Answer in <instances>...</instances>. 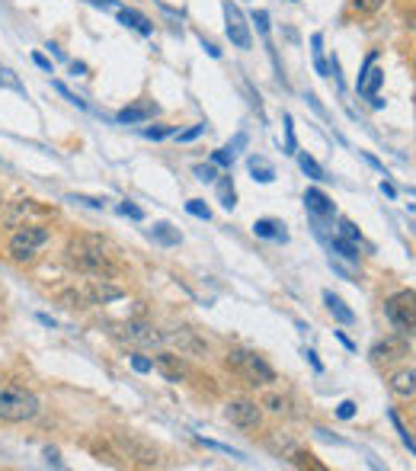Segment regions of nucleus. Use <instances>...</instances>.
Here are the masks:
<instances>
[{"instance_id":"obj_36","label":"nucleus","mask_w":416,"mask_h":471,"mask_svg":"<svg viewBox=\"0 0 416 471\" xmlns=\"http://www.w3.org/2000/svg\"><path fill=\"white\" fill-rule=\"evenodd\" d=\"M285 151H288V154H298V141H294V125H292V116H285Z\"/></svg>"},{"instance_id":"obj_18","label":"nucleus","mask_w":416,"mask_h":471,"mask_svg":"<svg viewBox=\"0 0 416 471\" xmlns=\"http://www.w3.org/2000/svg\"><path fill=\"white\" fill-rule=\"evenodd\" d=\"M253 234H256V238H266V240H282V244L288 240L285 225L275 221V218H259V221H253Z\"/></svg>"},{"instance_id":"obj_34","label":"nucleus","mask_w":416,"mask_h":471,"mask_svg":"<svg viewBox=\"0 0 416 471\" xmlns=\"http://www.w3.org/2000/svg\"><path fill=\"white\" fill-rule=\"evenodd\" d=\"M253 22H256L259 36L269 42V13H266V10H253Z\"/></svg>"},{"instance_id":"obj_29","label":"nucleus","mask_w":416,"mask_h":471,"mask_svg":"<svg viewBox=\"0 0 416 471\" xmlns=\"http://www.w3.org/2000/svg\"><path fill=\"white\" fill-rule=\"evenodd\" d=\"M212 164H215V167L230 170V167H234V151H230V148H218V151H212Z\"/></svg>"},{"instance_id":"obj_35","label":"nucleus","mask_w":416,"mask_h":471,"mask_svg":"<svg viewBox=\"0 0 416 471\" xmlns=\"http://www.w3.org/2000/svg\"><path fill=\"white\" fill-rule=\"evenodd\" d=\"M339 238H346V240H359L362 234H359V228L352 225L349 218H339Z\"/></svg>"},{"instance_id":"obj_14","label":"nucleus","mask_w":416,"mask_h":471,"mask_svg":"<svg viewBox=\"0 0 416 471\" xmlns=\"http://www.w3.org/2000/svg\"><path fill=\"white\" fill-rule=\"evenodd\" d=\"M86 298L90 304H106V302H115V298H122L125 292L119 285H112L109 279H90V285H84Z\"/></svg>"},{"instance_id":"obj_22","label":"nucleus","mask_w":416,"mask_h":471,"mask_svg":"<svg viewBox=\"0 0 416 471\" xmlns=\"http://www.w3.org/2000/svg\"><path fill=\"white\" fill-rule=\"evenodd\" d=\"M247 167H250V174H253V180H256V183H273L275 180V167L266 157H259V154H250Z\"/></svg>"},{"instance_id":"obj_32","label":"nucleus","mask_w":416,"mask_h":471,"mask_svg":"<svg viewBox=\"0 0 416 471\" xmlns=\"http://www.w3.org/2000/svg\"><path fill=\"white\" fill-rule=\"evenodd\" d=\"M51 87H55V90H58V93L65 96V100H67V103H71V106H77V109H86V103H84V100H80V96H77V93H71V90H67V87H65V84H61V80H51Z\"/></svg>"},{"instance_id":"obj_52","label":"nucleus","mask_w":416,"mask_h":471,"mask_svg":"<svg viewBox=\"0 0 416 471\" xmlns=\"http://www.w3.org/2000/svg\"><path fill=\"white\" fill-rule=\"evenodd\" d=\"M45 49H48V51H51V55H55V58H65V55H61V49H58V45H55V42H48V45H45Z\"/></svg>"},{"instance_id":"obj_40","label":"nucleus","mask_w":416,"mask_h":471,"mask_svg":"<svg viewBox=\"0 0 416 471\" xmlns=\"http://www.w3.org/2000/svg\"><path fill=\"white\" fill-rule=\"evenodd\" d=\"M173 135V125H160V129H144V138H151V141H160V138Z\"/></svg>"},{"instance_id":"obj_20","label":"nucleus","mask_w":416,"mask_h":471,"mask_svg":"<svg viewBox=\"0 0 416 471\" xmlns=\"http://www.w3.org/2000/svg\"><path fill=\"white\" fill-rule=\"evenodd\" d=\"M323 304H327V311H330L339 324H352V321H356V311H352L339 295H333V292H323Z\"/></svg>"},{"instance_id":"obj_24","label":"nucleus","mask_w":416,"mask_h":471,"mask_svg":"<svg viewBox=\"0 0 416 471\" xmlns=\"http://www.w3.org/2000/svg\"><path fill=\"white\" fill-rule=\"evenodd\" d=\"M330 250H333V254H339L343 260H349V263H359V247H356V240L333 238L330 240Z\"/></svg>"},{"instance_id":"obj_1","label":"nucleus","mask_w":416,"mask_h":471,"mask_svg":"<svg viewBox=\"0 0 416 471\" xmlns=\"http://www.w3.org/2000/svg\"><path fill=\"white\" fill-rule=\"evenodd\" d=\"M65 257L77 273H86L93 279H112L119 273V266L109 257V244L100 234H77V238H71Z\"/></svg>"},{"instance_id":"obj_23","label":"nucleus","mask_w":416,"mask_h":471,"mask_svg":"<svg viewBox=\"0 0 416 471\" xmlns=\"http://www.w3.org/2000/svg\"><path fill=\"white\" fill-rule=\"evenodd\" d=\"M151 238L157 240V244H164V247H176L183 240V234L176 231L173 225H167V221H160V225H154V231H151Z\"/></svg>"},{"instance_id":"obj_12","label":"nucleus","mask_w":416,"mask_h":471,"mask_svg":"<svg viewBox=\"0 0 416 471\" xmlns=\"http://www.w3.org/2000/svg\"><path fill=\"white\" fill-rule=\"evenodd\" d=\"M157 116V103L154 100H138V103H131V106H125V109H119V122L122 125H135V122H148V119H154Z\"/></svg>"},{"instance_id":"obj_13","label":"nucleus","mask_w":416,"mask_h":471,"mask_svg":"<svg viewBox=\"0 0 416 471\" xmlns=\"http://www.w3.org/2000/svg\"><path fill=\"white\" fill-rule=\"evenodd\" d=\"M154 369L167 378V382H183L186 378V363L176 353H157L154 356Z\"/></svg>"},{"instance_id":"obj_42","label":"nucleus","mask_w":416,"mask_h":471,"mask_svg":"<svg viewBox=\"0 0 416 471\" xmlns=\"http://www.w3.org/2000/svg\"><path fill=\"white\" fill-rule=\"evenodd\" d=\"M352 413H356V401H343V404L337 407V417H339V420H349Z\"/></svg>"},{"instance_id":"obj_44","label":"nucleus","mask_w":416,"mask_h":471,"mask_svg":"<svg viewBox=\"0 0 416 471\" xmlns=\"http://www.w3.org/2000/svg\"><path fill=\"white\" fill-rule=\"evenodd\" d=\"M32 61H36V67H42V71H48V74H51V61L45 58L42 51H32Z\"/></svg>"},{"instance_id":"obj_38","label":"nucleus","mask_w":416,"mask_h":471,"mask_svg":"<svg viewBox=\"0 0 416 471\" xmlns=\"http://www.w3.org/2000/svg\"><path fill=\"white\" fill-rule=\"evenodd\" d=\"M195 176H199V180L202 183H212V180H215V164H195Z\"/></svg>"},{"instance_id":"obj_17","label":"nucleus","mask_w":416,"mask_h":471,"mask_svg":"<svg viewBox=\"0 0 416 471\" xmlns=\"http://www.w3.org/2000/svg\"><path fill=\"white\" fill-rule=\"evenodd\" d=\"M119 22H122V26H129V30H135V32H141V36H154V22L148 20L144 13H138V10L119 7Z\"/></svg>"},{"instance_id":"obj_26","label":"nucleus","mask_w":416,"mask_h":471,"mask_svg":"<svg viewBox=\"0 0 416 471\" xmlns=\"http://www.w3.org/2000/svg\"><path fill=\"white\" fill-rule=\"evenodd\" d=\"M298 167L304 170V174L311 176V180H327V174H323V167L317 164L314 157H311L308 151H298Z\"/></svg>"},{"instance_id":"obj_51","label":"nucleus","mask_w":416,"mask_h":471,"mask_svg":"<svg viewBox=\"0 0 416 471\" xmlns=\"http://www.w3.org/2000/svg\"><path fill=\"white\" fill-rule=\"evenodd\" d=\"M337 337H339V343H343L346 349H356V343H352V340H349V337H346V334H337Z\"/></svg>"},{"instance_id":"obj_11","label":"nucleus","mask_w":416,"mask_h":471,"mask_svg":"<svg viewBox=\"0 0 416 471\" xmlns=\"http://www.w3.org/2000/svg\"><path fill=\"white\" fill-rule=\"evenodd\" d=\"M403 356H410V340L407 337H384V340H378L372 347V359L375 363H394V359H403Z\"/></svg>"},{"instance_id":"obj_16","label":"nucleus","mask_w":416,"mask_h":471,"mask_svg":"<svg viewBox=\"0 0 416 471\" xmlns=\"http://www.w3.org/2000/svg\"><path fill=\"white\" fill-rule=\"evenodd\" d=\"M39 205L32 202V199H16V202H10L7 215H4V228H20L26 225V218L29 215H36Z\"/></svg>"},{"instance_id":"obj_41","label":"nucleus","mask_w":416,"mask_h":471,"mask_svg":"<svg viewBox=\"0 0 416 471\" xmlns=\"http://www.w3.org/2000/svg\"><path fill=\"white\" fill-rule=\"evenodd\" d=\"M202 131H205V122H199V125H189V129H186V131H180V135H176V138H180V141H195V138H199Z\"/></svg>"},{"instance_id":"obj_19","label":"nucleus","mask_w":416,"mask_h":471,"mask_svg":"<svg viewBox=\"0 0 416 471\" xmlns=\"http://www.w3.org/2000/svg\"><path fill=\"white\" fill-rule=\"evenodd\" d=\"M391 392L401 398H413L416 394V369H401L391 375Z\"/></svg>"},{"instance_id":"obj_33","label":"nucleus","mask_w":416,"mask_h":471,"mask_svg":"<svg viewBox=\"0 0 416 471\" xmlns=\"http://www.w3.org/2000/svg\"><path fill=\"white\" fill-rule=\"evenodd\" d=\"M131 369H135L138 375H148V372L154 369V359H148V356L135 353V356H131Z\"/></svg>"},{"instance_id":"obj_15","label":"nucleus","mask_w":416,"mask_h":471,"mask_svg":"<svg viewBox=\"0 0 416 471\" xmlns=\"http://www.w3.org/2000/svg\"><path fill=\"white\" fill-rule=\"evenodd\" d=\"M304 205H308V212L314 218H333L337 215V205H333V199L323 193V189H308L304 193Z\"/></svg>"},{"instance_id":"obj_30","label":"nucleus","mask_w":416,"mask_h":471,"mask_svg":"<svg viewBox=\"0 0 416 471\" xmlns=\"http://www.w3.org/2000/svg\"><path fill=\"white\" fill-rule=\"evenodd\" d=\"M259 407H269L273 413H282V411H288V398H282V394H273V392H269Z\"/></svg>"},{"instance_id":"obj_53","label":"nucleus","mask_w":416,"mask_h":471,"mask_svg":"<svg viewBox=\"0 0 416 471\" xmlns=\"http://www.w3.org/2000/svg\"><path fill=\"white\" fill-rule=\"evenodd\" d=\"M39 321H42L45 327H55V318H48V314H39Z\"/></svg>"},{"instance_id":"obj_28","label":"nucleus","mask_w":416,"mask_h":471,"mask_svg":"<svg viewBox=\"0 0 416 471\" xmlns=\"http://www.w3.org/2000/svg\"><path fill=\"white\" fill-rule=\"evenodd\" d=\"M311 45H314V67H317V74H327L330 67H327V61H323V36H320V32H314V36H311Z\"/></svg>"},{"instance_id":"obj_4","label":"nucleus","mask_w":416,"mask_h":471,"mask_svg":"<svg viewBox=\"0 0 416 471\" xmlns=\"http://www.w3.org/2000/svg\"><path fill=\"white\" fill-rule=\"evenodd\" d=\"M48 238H51V231L45 225H20V228H13V234H10V240H7L10 260L32 263L39 250L48 244Z\"/></svg>"},{"instance_id":"obj_10","label":"nucleus","mask_w":416,"mask_h":471,"mask_svg":"<svg viewBox=\"0 0 416 471\" xmlns=\"http://www.w3.org/2000/svg\"><path fill=\"white\" fill-rule=\"evenodd\" d=\"M112 439H115V446H119L122 456L135 458V462H141V465H157V452L148 449V446H144L141 439H135L131 433H115Z\"/></svg>"},{"instance_id":"obj_3","label":"nucleus","mask_w":416,"mask_h":471,"mask_svg":"<svg viewBox=\"0 0 416 471\" xmlns=\"http://www.w3.org/2000/svg\"><path fill=\"white\" fill-rule=\"evenodd\" d=\"M228 366L240 378H244L247 385H253V388H266V385L275 382V369L266 363L256 349H244V347L230 349V353H228Z\"/></svg>"},{"instance_id":"obj_37","label":"nucleus","mask_w":416,"mask_h":471,"mask_svg":"<svg viewBox=\"0 0 416 471\" xmlns=\"http://www.w3.org/2000/svg\"><path fill=\"white\" fill-rule=\"evenodd\" d=\"M352 4H356L359 13H378V10L384 7V0H352Z\"/></svg>"},{"instance_id":"obj_39","label":"nucleus","mask_w":416,"mask_h":471,"mask_svg":"<svg viewBox=\"0 0 416 471\" xmlns=\"http://www.w3.org/2000/svg\"><path fill=\"white\" fill-rule=\"evenodd\" d=\"M119 212H122V215H125V218H135V221H141V218H144V212H141V209H138V205H135V202H129V199H125V202H122V205H119Z\"/></svg>"},{"instance_id":"obj_43","label":"nucleus","mask_w":416,"mask_h":471,"mask_svg":"<svg viewBox=\"0 0 416 471\" xmlns=\"http://www.w3.org/2000/svg\"><path fill=\"white\" fill-rule=\"evenodd\" d=\"M71 202H86L90 209H103V205H106V199H93V196H71Z\"/></svg>"},{"instance_id":"obj_2","label":"nucleus","mask_w":416,"mask_h":471,"mask_svg":"<svg viewBox=\"0 0 416 471\" xmlns=\"http://www.w3.org/2000/svg\"><path fill=\"white\" fill-rule=\"evenodd\" d=\"M39 411H42V401L29 388H20V385H10V382L0 385V420L4 423L36 420Z\"/></svg>"},{"instance_id":"obj_7","label":"nucleus","mask_w":416,"mask_h":471,"mask_svg":"<svg viewBox=\"0 0 416 471\" xmlns=\"http://www.w3.org/2000/svg\"><path fill=\"white\" fill-rule=\"evenodd\" d=\"M224 417H228V423H234V427H240V430H256L259 423H263L259 404L256 401H247V398L230 401V404L224 407Z\"/></svg>"},{"instance_id":"obj_47","label":"nucleus","mask_w":416,"mask_h":471,"mask_svg":"<svg viewBox=\"0 0 416 471\" xmlns=\"http://www.w3.org/2000/svg\"><path fill=\"white\" fill-rule=\"evenodd\" d=\"M381 193H384V196H388V199H397V189L391 186L388 180H381Z\"/></svg>"},{"instance_id":"obj_25","label":"nucleus","mask_w":416,"mask_h":471,"mask_svg":"<svg viewBox=\"0 0 416 471\" xmlns=\"http://www.w3.org/2000/svg\"><path fill=\"white\" fill-rule=\"evenodd\" d=\"M0 87H4V90H13V93H20V96H26V84L16 77L13 67H4V65H0Z\"/></svg>"},{"instance_id":"obj_6","label":"nucleus","mask_w":416,"mask_h":471,"mask_svg":"<svg viewBox=\"0 0 416 471\" xmlns=\"http://www.w3.org/2000/svg\"><path fill=\"white\" fill-rule=\"evenodd\" d=\"M224 30H228L230 45H237V49L247 51L253 45L250 26H247V16L240 13V7H237V4H230V0H224Z\"/></svg>"},{"instance_id":"obj_54","label":"nucleus","mask_w":416,"mask_h":471,"mask_svg":"<svg viewBox=\"0 0 416 471\" xmlns=\"http://www.w3.org/2000/svg\"><path fill=\"white\" fill-rule=\"evenodd\" d=\"M0 202H4V199H0Z\"/></svg>"},{"instance_id":"obj_48","label":"nucleus","mask_w":416,"mask_h":471,"mask_svg":"<svg viewBox=\"0 0 416 471\" xmlns=\"http://www.w3.org/2000/svg\"><path fill=\"white\" fill-rule=\"evenodd\" d=\"M202 45H205V51H208V55H212V58H221V49H218V45L205 42V39H202Z\"/></svg>"},{"instance_id":"obj_5","label":"nucleus","mask_w":416,"mask_h":471,"mask_svg":"<svg viewBox=\"0 0 416 471\" xmlns=\"http://www.w3.org/2000/svg\"><path fill=\"white\" fill-rule=\"evenodd\" d=\"M384 314H388V321L403 337H413L416 334V292H410V289L394 292L384 302Z\"/></svg>"},{"instance_id":"obj_21","label":"nucleus","mask_w":416,"mask_h":471,"mask_svg":"<svg viewBox=\"0 0 416 471\" xmlns=\"http://www.w3.org/2000/svg\"><path fill=\"white\" fill-rule=\"evenodd\" d=\"M170 340L176 343V347H180L183 353H193V356H202V353L208 349V347H205V340H199V337H195L193 330H176V334H173Z\"/></svg>"},{"instance_id":"obj_46","label":"nucleus","mask_w":416,"mask_h":471,"mask_svg":"<svg viewBox=\"0 0 416 471\" xmlns=\"http://www.w3.org/2000/svg\"><path fill=\"white\" fill-rule=\"evenodd\" d=\"M304 356H308V363L314 366V372H323V363L317 359V353H314V349H304Z\"/></svg>"},{"instance_id":"obj_55","label":"nucleus","mask_w":416,"mask_h":471,"mask_svg":"<svg viewBox=\"0 0 416 471\" xmlns=\"http://www.w3.org/2000/svg\"><path fill=\"white\" fill-rule=\"evenodd\" d=\"M0 385H4V382H0Z\"/></svg>"},{"instance_id":"obj_50","label":"nucleus","mask_w":416,"mask_h":471,"mask_svg":"<svg viewBox=\"0 0 416 471\" xmlns=\"http://www.w3.org/2000/svg\"><path fill=\"white\" fill-rule=\"evenodd\" d=\"M45 458H48V465H61V458H58L55 449H45Z\"/></svg>"},{"instance_id":"obj_31","label":"nucleus","mask_w":416,"mask_h":471,"mask_svg":"<svg viewBox=\"0 0 416 471\" xmlns=\"http://www.w3.org/2000/svg\"><path fill=\"white\" fill-rule=\"evenodd\" d=\"M186 212H189V215H195V218H202V221H208V218H212V209H208L202 199H189Z\"/></svg>"},{"instance_id":"obj_8","label":"nucleus","mask_w":416,"mask_h":471,"mask_svg":"<svg viewBox=\"0 0 416 471\" xmlns=\"http://www.w3.org/2000/svg\"><path fill=\"white\" fill-rule=\"evenodd\" d=\"M119 337L129 340V343H135V347H160V343L167 340L157 327L144 324V321H129V324H122L119 327Z\"/></svg>"},{"instance_id":"obj_45","label":"nucleus","mask_w":416,"mask_h":471,"mask_svg":"<svg viewBox=\"0 0 416 471\" xmlns=\"http://www.w3.org/2000/svg\"><path fill=\"white\" fill-rule=\"evenodd\" d=\"M86 4H93L100 10H119V0H86Z\"/></svg>"},{"instance_id":"obj_9","label":"nucleus","mask_w":416,"mask_h":471,"mask_svg":"<svg viewBox=\"0 0 416 471\" xmlns=\"http://www.w3.org/2000/svg\"><path fill=\"white\" fill-rule=\"evenodd\" d=\"M375 61H378V55H368L365 65H362L359 71V80H356V90H359V96H365V100H372V96H378L381 84H384V71L381 67H375Z\"/></svg>"},{"instance_id":"obj_27","label":"nucleus","mask_w":416,"mask_h":471,"mask_svg":"<svg viewBox=\"0 0 416 471\" xmlns=\"http://www.w3.org/2000/svg\"><path fill=\"white\" fill-rule=\"evenodd\" d=\"M218 199H221V205L228 212L237 205V193H234V183H230V176H224V180L218 183Z\"/></svg>"},{"instance_id":"obj_49","label":"nucleus","mask_w":416,"mask_h":471,"mask_svg":"<svg viewBox=\"0 0 416 471\" xmlns=\"http://www.w3.org/2000/svg\"><path fill=\"white\" fill-rule=\"evenodd\" d=\"M71 74L77 77V74H86V65L84 61H71Z\"/></svg>"}]
</instances>
